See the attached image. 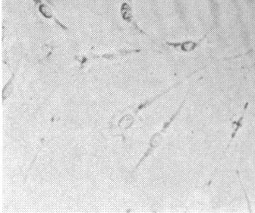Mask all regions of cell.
<instances>
[{
	"label": "cell",
	"mask_w": 255,
	"mask_h": 213,
	"mask_svg": "<svg viewBox=\"0 0 255 213\" xmlns=\"http://www.w3.org/2000/svg\"><path fill=\"white\" fill-rule=\"evenodd\" d=\"M140 51H141L140 49H121L117 51L109 52L103 54H91L88 59L89 60L90 59H102V60L114 61L128 56L140 53Z\"/></svg>",
	"instance_id": "cell-6"
},
{
	"label": "cell",
	"mask_w": 255,
	"mask_h": 213,
	"mask_svg": "<svg viewBox=\"0 0 255 213\" xmlns=\"http://www.w3.org/2000/svg\"><path fill=\"white\" fill-rule=\"evenodd\" d=\"M249 108V103L245 104L243 111L239 114H236L231 119V134H230V140L227 145V150L231 145L232 142L236 139L239 130H241L244 124L245 117H246V111Z\"/></svg>",
	"instance_id": "cell-7"
},
{
	"label": "cell",
	"mask_w": 255,
	"mask_h": 213,
	"mask_svg": "<svg viewBox=\"0 0 255 213\" xmlns=\"http://www.w3.org/2000/svg\"><path fill=\"white\" fill-rule=\"evenodd\" d=\"M32 2H34V6L37 8L39 14L45 18L46 20H50L53 21L56 26L62 29L64 31H69V27L64 24L61 20L56 17L53 10L51 7L45 2L43 0H32Z\"/></svg>",
	"instance_id": "cell-4"
},
{
	"label": "cell",
	"mask_w": 255,
	"mask_h": 213,
	"mask_svg": "<svg viewBox=\"0 0 255 213\" xmlns=\"http://www.w3.org/2000/svg\"><path fill=\"white\" fill-rule=\"evenodd\" d=\"M195 72H196V71L190 74L188 76H187L186 78L182 79V80L175 82V84L169 87L167 89L162 91L161 93L158 94L156 96L150 98V99H147L145 100V101H142L140 104H137V106L128 107L127 108L123 110L121 112L115 114L114 117L112 118L111 121L110 122V129H111L112 130H120V132H126V130H129V129H131V127H133L134 123H135L136 118H137V115H138L140 111L146 109L147 107H149V106L151 105L153 103H154L156 100L161 98V97L167 94L169 91H172L174 88L179 87V85L183 82L185 79H186L187 78L189 77L191 75H193Z\"/></svg>",
	"instance_id": "cell-1"
},
{
	"label": "cell",
	"mask_w": 255,
	"mask_h": 213,
	"mask_svg": "<svg viewBox=\"0 0 255 213\" xmlns=\"http://www.w3.org/2000/svg\"><path fill=\"white\" fill-rule=\"evenodd\" d=\"M207 34L198 40H185L180 41H166V46L173 49L179 53H192L196 50L202 44L204 40L207 37Z\"/></svg>",
	"instance_id": "cell-5"
},
{
	"label": "cell",
	"mask_w": 255,
	"mask_h": 213,
	"mask_svg": "<svg viewBox=\"0 0 255 213\" xmlns=\"http://www.w3.org/2000/svg\"><path fill=\"white\" fill-rule=\"evenodd\" d=\"M18 67H17L13 71L11 77L4 86L3 90H2V100H3V101L7 99L12 93L13 89H14V79H15L16 72L18 71Z\"/></svg>",
	"instance_id": "cell-8"
},
{
	"label": "cell",
	"mask_w": 255,
	"mask_h": 213,
	"mask_svg": "<svg viewBox=\"0 0 255 213\" xmlns=\"http://www.w3.org/2000/svg\"><path fill=\"white\" fill-rule=\"evenodd\" d=\"M120 14L122 19L129 24L137 32L143 35L148 36L144 32L137 24L134 16V8H133V0H122L120 8Z\"/></svg>",
	"instance_id": "cell-3"
},
{
	"label": "cell",
	"mask_w": 255,
	"mask_h": 213,
	"mask_svg": "<svg viewBox=\"0 0 255 213\" xmlns=\"http://www.w3.org/2000/svg\"><path fill=\"white\" fill-rule=\"evenodd\" d=\"M186 101L187 98H185V99L182 101V102L181 103L180 105L179 106V108L176 109V111H175V112L171 115V117L163 124L162 128L151 136V138H150V141H149L148 147H147V150L143 153V156H142L140 160L137 162L135 168H134V170H133L132 173L135 172L136 171L140 168V165L147 160V158L150 157V156L153 154V152L161 145V143H163V136H164L165 133L167 132V130H169L172 123L176 120L178 116L180 114L181 111L183 109L184 106H185Z\"/></svg>",
	"instance_id": "cell-2"
}]
</instances>
